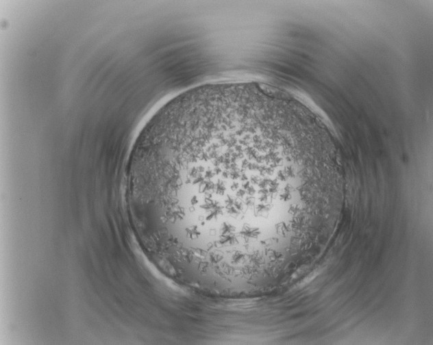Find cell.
<instances>
[{
  "label": "cell",
  "instance_id": "6da1fadb",
  "mask_svg": "<svg viewBox=\"0 0 433 345\" xmlns=\"http://www.w3.org/2000/svg\"><path fill=\"white\" fill-rule=\"evenodd\" d=\"M266 132L231 123L182 131L153 178L157 233L198 268L247 272L282 219L290 168Z\"/></svg>",
  "mask_w": 433,
  "mask_h": 345
}]
</instances>
